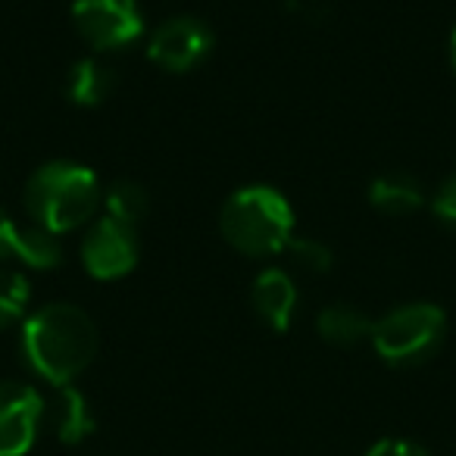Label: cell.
Instances as JSON below:
<instances>
[{
	"mask_svg": "<svg viewBox=\"0 0 456 456\" xmlns=\"http://www.w3.org/2000/svg\"><path fill=\"white\" fill-rule=\"evenodd\" d=\"M97 354V329L85 310L51 304L22 325V356L51 385L63 387L91 366Z\"/></svg>",
	"mask_w": 456,
	"mask_h": 456,
	"instance_id": "6da1fadb",
	"label": "cell"
},
{
	"mask_svg": "<svg viewBox=\"0 0 456 456\" xmlns=\"http://www.w3.org/2000/svg\"><path fill=\"white\" fill-rule=\"evenodd\" d=\"M222 238L244 256H273L294 238V209L281 191L250 184L228 197L219 216Z\"/></svg>",
	"mask_w": 456,
	"mask_h": 456,
	"instance_id": "7a4b0ae2",
	"label": "cell"
},
{
	"mask_svg": "<svg viewBox=\"0 0 456 456\" xmlns=\"http://www.w3.org/2000/svg\"><path fill=\"white\" fill-rule=\"evenodd\" d=\"M101 203V184L88 166L78 163H47L28 178L26 207L35 225L47 228L53 235H66L72 228L85 225Z\"/></svg>",
	"mask_w": 456,
	"mask_h": 456,
	"instance_id": "3957f363",
	"label": "cell"
},
{
	"mask_svg": "<svg viewBox=\"0 0 456 456\" xmlns=\"http://www.w3.org/2000/svg\"><path fill=\"white\" fill-rule=\"evenodd\" d=\"M447 335V316L435 304H406L381 316L372 329V347L391 366H419L437 354Z\"/></svg>",
	"mask_w": 456,
	"mask_h": 456,
	"instance_id": "277c9868",
	"label": "cell"
},
{
	"mask_svg": "<svg viewBox=\"0 0 456 456\" xmlns=\"http://www.w3.org/2000/svg\"><path fill=\"white\" fill-rule=\"evenodd\" d=\"M72 22L94 51H119L144 32L138 0H76Z\"/></svg>",
	"mask_w": 456,
	"mask_h": 456,
	"instance_id": "5b68a950",
	"label": "cell"
},
{
	"mask_svg": "<svg viewBox=\"0 0 456 456\" xmlns=\"http://www.w3.org/2000/svg\"><path fill=\"white\" fill-rule=\"evenodd\" d=\"M209 51H213V32L194 16L166 20L147 45V57L166 72H191L209 57Z\"/></svg>",
	"mask_w": 456,
	"mask_h": 456,
	"instance_id": "8992f818",
	"label": "cell"
},
{
	"mask_svg": "<svg viewBox=\"0 0 456 456\" xmlns=\"http://www.w3.org/2000/svg\"><path fill=\"white\" fill-rule=\"evenodd\" d=\"M82 263L94 279L113 281L122 279L138 263V235L134 228L116 219H101L91 225L82 241Z\"/></svg>",
	"mask_w": 456,
	"mask_h": 456,
	"instance_id": "52a82bcc",
	"label": "cell"
},
{
	"mask_svg": "<svg viewBox=\"0 0 456 456\" xmlns=\"http://www.w3.org/2000/svg\"><path fill=\"white\" fill-rule=\"evenodd\" d=\"M45 400L35 387L0 381V456L28 453L45 422Z\"/></svg>",
	"mask_w": 456,
	"mask_h": 456,
	"instance_id": "ba28073f",
	"label": "cell"
},
{
	"mask_svg": "<svg viewBox=\"0 0 456 456\" xmlns=\"http://www.w3.org/2000/svg\"><path fill=\"white\" fill-rule=\"evenodd\" d=\"M254 306L273 331H288L297 313V285L281 269H266L254 281Z\"/></svg>",
	"mask_w": 456,
	"mask_h": 456,
	"instance_id": "9c48e42d",
	"label": "cell"
},
{
	"mask_svg": "<svg viewBox=\"0 0 456 456\" xmlns=\"http://www.w3.org/2000/svg\"><path fill=\"white\" fill-rule=\"evenodd\" d=\"M369 203L387 216H410L425 203V194L412 175L387 172L369 184Z\"/></svg>",
	"mask_w": 456,
	"mask_h": 456,
	"instance_id": "30bf717a",
	"label": "cell"
},
{
	"mask_svg": "<svg viewBox=\"0 0 456 456\" xmlns=\"http://www.w3.org/2000/svg\"><path fill=\"white\" fill-rule=\"evenodd\" d=\"M116 91V72L101 60H78L66 76V94L78 107H101Z\"/></svg>",
	"mask_w": 456,
	"mask_h": 456,
	"instance_id": "8fae6325",
	"label": "cell"
},
{
	"mask_svg": "<svg viewBox=\"0 0 456 456\" xmlns=\"http://www.w3.org/2000/svg\"><path fill=\"white\" fill-rule=\"evenodd\" d=\"M51 422L63 444H82L85 437L94 431V412H91V406L82 391L63 385L57 394V400H53Z\"/></svg>",
	"mask_w": 456,
	"mask_h": 456,
	"instance_id": "7c38bea8",
	"label": "cell"
},
{
	"mask_svg": "<svg viewBox=\"0 0 456 456\" xmlns=\"http://www.w3.org/2000/svg\"><path fill=\"white\" fill-rule=\"evenodd\" d=\"M316 329H319V335L329 344H335V347H354V344L372 338L375 322L362 310H356V306L338 304L319 313Z\"/></svg>",
	"mask_w": 456,
	"mask_h": 456,
	"instance_id": "4fadbf2b",
	"label": "cell"
},
{
	"mask_svg": "<svg viewBox=\"0 0 456 456\" xmlns=\"http://www.w3.org/2000/svg\"><path fill=\"white\" fill-rule=\"evenodd\" d=\"M13 256H20L32 269H53L63 260V248H60L53 232H47L41 225H28V228H16Z\"/></svg>",
	"mask_w": 456,
	"mask_h": 456,
	"instance_id": "5bb4252c",
	"label": "cell"
},
{
	"mask_svg": "<svg viewBox=\"0 0 456 456\" xmlns=\"http://www.w3.org/2000/svg\"><path fill=\"white\" fill-rule=\"evenodd\" d=\"M107 213L110 219L116 222H126V225H138L141 219H144L147 213H151V197H147V191L141 188L138 182H116L113 188L107 191Z\"/></svg>",
	"mask_w": 456,
	"mask_h": 456,
	"instance_id": "9a60e30c",
	"label": "cell"
},
{
	"mask_svg": "<svg viewBox=\"0 0 456 456\" xmlns=\"http://www.w3.org/2000/svg\"><path fill=\"white\" fill-rule=\"evenodd\" d=\"M32 285L22 273H0V329L20 322L26 316Z\"/></svg>",
	"mask_w": 456,
	"mask_h": 456,
	"instance_id": "2e32d148",
	"label": "cell"
},
{
	"mask_svg": "<svg viewBox=\"0 0 456 456\" xmlns=\"http://www.w3.org/2000/svg\"><path fill=\"white\" fill-rule=\"evenodd\" d=\"M288 250H291V260L306 273H325L331 266V250L313 238H291Z\"/></svg>",
	"mask_w": 456,
	"mask_h": 456,
	"instance_id": "e0dca14e",
	"label": "cell"
},
{
	"mask_svg": "<svg viewBox=\"0 0 456 456\" xmlns=\"http://www.w3.org/2000/svg\"><path fill=\"white\" fill-rule=\"evenodd\" d=\"M431 209L441 222H447L450 228H456V175L447 178V182L437 188L435 200H431Z\"/></svg>",
	"mask_w": 456,
	"mask_h": 456,
	"instance_id": "ac0fdd59",
	"label": "cell"
},
{
	"mask_svg": "<svg viewBox=\"0 0 456 456\" xmlns=\"http://www.w3.org/2000/svg\"><path fill=\"white\" fill-rule=\"evenodd\" d=\"M366 456H428V450H422L412 441H400V437H387V441H379Z\"/></svg>",
	"mask_w": 456,
	"mask_h": 456,
	"instance_id": "d6986e66",
	"label": "cell"
},
{
	"mask_svg": "<svg viewBox=\"0 0 456 456\" xmlns=\"http://www.w3.org/2000/svg\"><path fill=\"white\" fill-rule=\"evenodd\" d=\"M13 250H16V225L7 216V209L0 207V263L10 260Z\"/></svg>",
	"mask_w": 456,
	"mask_h": 456,
	"instance_id": "ffe728a7",
	"label": "cell"
},
{
	"mask_svg": "<svg viewBox=\"0 0 456 456\" xmlns=\"http://www.w3.org/2000/svg\"><path fill=\"white\" fill-rule=\"evenodd\" d=\"M453 66H456V28H453Z\"/></svg>",
	"mask_w": 456,
	"mask_h": 456,
	"instance_id": "44dd1931",
	"label": "cell"
}]
</instances>
